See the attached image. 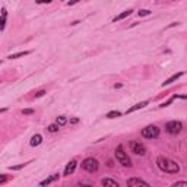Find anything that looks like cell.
I'll return each instance as SVG.
<instances>
[{
  "label": "cell",
  "instance_id": "obj_24",
  "mask_svg": "<svg viewBox=\"0 0 187 187\" xmlns=\"http://www.w3.org/2000/svg\"><path fill=\"white\" fill-rule=\"evenodd\" d=\"M38 5H44V3H51V0H37Z\"/></svg>",
  "mask_w": 187,
  "mask_h": 187
},
{
  "label": "cell",
  "instance_id": "obj_16",
  "mask_svg": "<svg viewBox=\"0 0 187 187\" xmlns=\"http://www.w3.org/2000/svg\"><path fill=\"white\" fill-rule=\"evenodd\" d=\"M6 18H8V12H6V9L3 8V9H2V27H0L2 31L5 29V25H6Z\"/></svg>",
  "mask_w": 187,
  "mask_h": 187
},
{
  "label": "cell",
  "instance_id": "obj_10",
  "mask_svg": "<svg viewBox=\"0 0 187 187\" xmlns=\"http://www.w3.org/2000/svg\"><path fill=\"white\" fill-rule=\"evenodd\" d=\"M181 76H183V72H178V73H176V75H173V76H171V78H168V79H167V81H165V82L162 84V86H168L170 84H173V82H176V81H177L178 78H181Z\"/></svg>",
  "mask_w": 187,
  "mask_h": 187
},
{
  "label": "cell",
  "instance_id": "obj_20",
  "mask_svg": "<svg viewBox=\"0 0 187 187\" xmlns=\"http://www.w3.org/2000/svg\"><path fill=\"white\" fill-rule=\"evenodd\" d=\"M138 13H139V16H148V15H151V10H148V9H140Z\"/></svg>",
  "mask_w": 187,
  "mask_h": 187
},
{
  "label": "cell",
  "instance_id": "obj_25",
  "mask_svg": "<svg viewBox=\"0 0 187 187\" xmlns=\"http://www.w3.org/2000/svg\"><path fill=\"white\" fill-rule=\"evenodd\" d=\"M70 123H72V124H76V123H79V119H78V117H75V119H70Z\"/></svg>",
  "mask_w": 187,
  "mask_h": 187
},
{
  "label": "cell",
  "instance_id": "obj_2",
  "mask_svg": "<svg viewBox=\"0 0 187 187\" xmlns=\"http://www.w3.org/2000/svg\"><path fill=\"white\" fill-rule=\"evenodd\" d=\"M116 158H117V161L122 164L123 167H130L132 165V161L127 157V154L124 152V149H123V145L117 146V149H116Z\"/></svg>",
  "mask_w": 187,
  "mask_h": 187
},
{
  "label": "cell",
  "instance_id": "obj_17",
  "mask_svg": "<svg viewBox=\"0 0 187 187\" xmlns=\"http://www.w3.org/2000/svg\"><path fill=\"white\" fill-rule=\"evenodd\" d=\"M120 116H122V113L120 111H110L108 114H107L108 119H117V117H120Z\"/></svg>",
  "mask_w": 187,
  "mask_h": 187
},
{
  "label": "cell",
  "instance_id": "obj_15",
  "mask_svg": "<svg viewBox=\"0 0 187 187\" xmlns=\"http://www.w3.org/2000/svg\"><path fill=\"white\" fill-rule=\"evenodd\" d=\"M28 54H31V51H21V53H15V54H10L8 59H10V60H15V59H19V57H25V56H28Z\"/></svg>",
  "mask_w": 187,
  "mask_h": 187
},
{
  "label": "cell",
  "instance_id": "obj_22",
  "mask_svg": "<svg viewBox=\"0 0 187 187\" xmlns=\"http://www.w3.org/2000/svg\"><path fill=\"white\" fill-rule=\"evenodd\" d=\"M173 186H174V187H176V186H186L187 187V181H176Z\"/></svg>",
  "mask_w": 187,
  "mask_h": 187
},
{
  "label": "cell",
  "instance_id": "obj_1",
  "mask_svg": "<svg viewBox=\"0 0 187 187\" xmlns=\"http://www.w3.org/2000/svg\"><path fill=\"white\" fill-rule=\"evenodd\" d=\"M157 165H158V168L161 171L168 173V174H177L178 171H180V165H178L176 161L167 158V157H162V155H159L158 158H157Z\"/></svg>",
  "mask_w": 187,
  "mask_h": 187
},
{
  "label": "cell",
  "instance_id": "obj_18",
  "mask_svg": "<svg viewBox=\"0 0 187 187\" xmlns=\"http://www.w3.org/2000/svg\"><path fill=\"white\" fill-rule=\"evenodd\" d=\"M66 123H67V119H66L65 116H59L57 117V124L59 126H65Z\"/></svg>",
  "mask_w": 187,
  "mask_h": 187
},
{
  "label": "cell",
  "instance_id": "obj_5",
  "mask_svg": "<svg viewBox=\"0 0 187 187\" xmlns=\"http://www.w3.org/2000/svg\"><path fill=\"white\" fill-rule=\"evenodd\" d=\"M142 136L146 139H157L159 136V129L157 126H146L145 129H142Z\"/></svg>",
  "mask_w": 187,
  "mask_h": 187
},
{
  "label": "cell",
  "instance_id": "obj_8",
  "mask_svg": "<svg viewBox=\"0 0 187 187\" xmlns=\"http://www.w3.org/2000/svg\"><path fill=\"white\" fill-rule=\"evenodd\" d=\"M76 165H78V162H76L75 159H72L67 165H66V170H65V176H70V174H73L76 170Z\"/></svg>",
  "mask_w": 187,
  "mask_h": 187
},
{
  "label": "cell",
  "instance_id": "obj_6",
  "mask_svg": "<svg viewBox=\"0 0 187 187\" xmlns=\"http://www.w3.org/2000/svg\"><path fill=\"white\" fill-rule=\"evenodd\" d=\"M129 146H130L132 152H133V154H136V155H145V154H146V148H145L140 142L132 140L130 143H129Z\"/></svg>",
  "mask_w": 187,
  "mask_h": 187
},
{
  "label": "cell",
  "instance_id": "obj_4",
  "mask_svg": "<svg viewBox=\"0 0 187 187\" xmlns=\"http://www.w3.org/2000/svg\"><path fill=\"white\" fill-rule=\"evenodd\" d=\"M165 130L168 132L170 135H178L183 130V123L178 122V120H171L165 124Z\"/></svg>",
  "mask_w": 187,
  "mask_h": 187
},
{
  "label": "cell",
  "instance_id": "obj_13",
  "mask_svg": "<svg viewBox=\"0 0 187 187\" xmlns=\"http://www.w3.org/2000/svg\"><path fill=\"white\" fill-rule=\"evenodd\" d=\"M132 12H133V10H132V9H129V10H124L123 13H120V15H117V16H116V18L113 19V21H114V22H117V21H122V19L127 18V16H130V15H132Z\"/></svg>",
  "mask_w": 187,
  "mask_h": 187
},
{
  "label": "cell",
  "instance_id": "obj_7",
  "mask_svg": "<svg viewBox=\"0 0 187 187\" xmlns=\"http://www.w3.org/2000/svg\"><path fill=\"white\" fill-rule=\"evenodd\" d=\"M127 186H143V187H149V184L146 183V181H143V180H140V178H130V180H127Z\"/></svg>",
  "mask_w": 187,
  "mask_h": 187
},
{
  "label": "cell",
  "instance_id": "obj_26",
  "mask_svg": "<svg viewBox=\"0 0 187 187\" xmlns=\"http://www.w3.org/2000/svg\"><path fill=\"white\" fill-rule=\"evenodd\" d=\"M6 180H8V178L5 177V176H3V177L0 178V184H5V183H6Z\"/></svg>",
  "mask_w": 187,
  "mask_h": 187
},
{
  "label": "cell",
  "instance_id": "obj_28",
  "mask_svg": "<svg viewBox=\"0 0 187 187\" xmlns=\"http://www.w3.org/2000/svg\"><path fill=\"white\" fill-rule=\"evenodd\" d=\"M78 2H79V0H70V2H69V5H75V3H78Z\"/></svg>",
  "mask_w": 187,
  "mask_h": 187
},
{
  "label": "cell",
  "instance_id": "obj_27",
  "mask_svg": "<svg viewBox=\"0 0 187 187\" xmlns=\"http://www.w3.org/2000/svg\"><path fill=\"white\" fill-rule=\"evenodd\" d=\"M44 94H46V91H40V92H38L37 95H35V97H43Z\"/></svg>",
  "mask_w": 187,
  "mask_h": 187
},
{
  "label": "cell",
  "instance_id": "obj_11",
  "mask_svg": "<svg viewBox=\"0 0 187 187\" xmlns=\"http://www.w3.org/2000/svg\"><path fill=\"white\" fill-rule=\"evenodd\" d=\"M41 142H43V136L41 135H34L32 138H31V146H38V145H41Z\"/></svg>",
  "mask_w": 187,
  "mask_h": 187
},
{
  "label": "cell",
  "instance_id": "obj_12",
  "mask_svg": "<svg viewBox=\"0 0 187 187\" xmlns=\"http://www.w3.org/2000/svg\"><path fill=\"white\" fill-rule=\"evenodd\" d=\"M101 184H103V186L119 187V183H117L116 180H111V178H103V180H101Z\"/></svg>",
  "mask_w": 187,
  "mask_h": 187
},
{
  "label": "cell",
  "instance_id": "obj_3",
  "mask_svg": "<svg viewBox=\"0 0 187 187\" xmlns=\"http://www.w3.org/2000/svg\"><path fill=\"white\" fill-rule=\"evenodd\" d=\"M82 168L85 171H88V173H95L100 168V162H98V159L95 158H86L82 162Z\"/></svg>",
  "mask_w": 187,
  "mask_h": 187
},
{
  "label": "cell",
  "instance_id": "obj_23",
  "mask_svg": "<svg viewBox=\"0 0 187 187\" xmlns=\"http://www.w3.org/2000/svg\"><path fill=\"white\" fill-rule=\"evenodd\" d=\"M27 164H21V165H16V167H10V170H21V168H24Z\"/></svg>",
  "mask_w": 187,
  "mask_h": 187
},
{
  "label": "cell",
  "instance_id": "obj_14",
  "mask_svg": "<svg viewBox=\"0 0 187 187\" xmlns=\"http://www.w3.org/2000/svg\"><path fill=\"white\" fill-rule=\"evenodd\" d=\"M56 180H59V174H54V176H51V177L43 180V181L40 183V186H47V184H50V183H53V181H56Z\"/></svg>",
  "mask_w": 187,
  "mask_h": 187
},
{
  "label": "cell",
  "instance_id": "obj_9",
  "mask_svg": "<svg viewBox=\"0 0 187 187\" xmlns=\"http://www.w3.org/2000/svg\"><path fill=\"white\" fill-rule=\"evenodd\" d=\"M149 104V101H142V103H138L136 105H133V107H130L127 111H126V114H130V113H135L138 111V110H140V108H145L146 105Z\"/></svg>",
  "mask_w": 187,
  "mask_h": 187
},
{
  "label": "cell",
  "instance_id": "obj_21",
  "mask_svg": "<svg viewBox=\"0 0 187 187\" xmlns=\"http://www.w3.org/2000/svg\"><path fill=\"white\" fill-rule=\"evenodd\" d=\"M22 114H25V116L34 114V110H32V108H25V110H22Z\"/></svg>",
  "mask_w": 187,
  "mask_h": 187
},
{
  "label": "cell",
  "instance_id": "obj_19",
  "mask_svg": "<svg viewBox=\"0 0 187 187\" xmlns=\"http://www.w3.org/2000/svg\"><path fill=\"white\" fill-rule=\"evenodd\" d=\"M59 127H60V126H59V124H50V126H48V132H51V133H56V132H59Z\"/></svg>",
  "mask_w": 187,
  "mask_h": 187
}]
</instances>
